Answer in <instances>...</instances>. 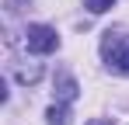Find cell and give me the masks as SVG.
I'll return each instance as SVG.
<instances>
[{
    "label": "cell",
    "mask_w": 129,
    "mask_h": 125,
    "mask_svg": "<svg viewBox=\"0 0 129 125\" xmlns=\"http://www.w3.org/2000/svg\"><path fill=\"white\" fill-rule=\"evenodd\" d=\"M101 56H105L108 70L129 77V35H122V31H105V38H101Z\"/></svg>",
    "instance_id": "6da1fadb"
},
{
    "label": "cell",
    "mask_w": 129,
    "mask_h": 125,
    "mask_svg": "<svg viewBox=\"0 0 129 125\" xmlns=\"http://www.w3.org/2000/svg\"><path fill=\"white\" fill-rule=\"evenodd\" d=\"M24 45H28V52L45 56V52H56V49H59V35H56V28H49V24H28V28H24Z\"/></svg>",
    "instance_id": "7a4b0ae2"
},
{
    "label": "cell",
    "mask_w": 129,
    "mask_h": 125,
    "mask_svg": "<svg viewBox=\"0 0 129 125\" xmlns=\"http://www.w3.org/2000/svg\"><path fill=\"white\" fill-rule=\"evenodd\" d=\"M77 80L70 77V73H56V97H59V104H73L77 101Z\"/></svg>",
    "instance_id": "3957f363"
},
{
    "label": "cell",
    "mask_w": 129,
    "mask_h": 125,
    "mask_svg": "<svg viewBox=\"0 0 129 125\" xmlns=\"http://www.w3.org/2000/svg\"><path fill=\"white\" fill-rule=\"evenodd\" d=\"M14 77H18V83H35L39 77H42V66L39 62H14Z\"/></svg>",
    "instance_id": "277c9868"
},
{
    "label": "cell",
    "mask_w": 129,
    "mask_h": 125,
    "mask_svg": "<svg viewBox=\"0 0 129 125\" xmlns=\"http://www.w3.org/2000/svg\"><path fill=\"white\" fill-rule=\"evenodd\" d=\"M45 118H49V125H70V104H52Z\"/></svg>",
    "instance_id": "5b68a950"
},
{
    "label": "cell",
    "mask_w": 129,
    "mask_h": 125,
    "mask_svg": "<svg viewBox=\"0 0 129 125\" xmlns=\"http://www.w3.org/2000/svg\"><path fill=\"white\" fill-rule=\"evenodd\" d=\"M84 4H87V11H94V14H105V11L115 4V0H84Z\"/></svg>",
    "instance_id": "8992f818"
},
{
    "label": "cell",
    "mask_w": 129,
    "mask_h": 125,
    "mask_svg": "<svg viewBox=\"0 0 129 125\" xmlns=\"http://www.w3.org/2000/svg\"><path fill=\"white\" fill-rule=\"evenodd\" d=\"M87 125H112V122H105V118H94V122H87Z\"/></svg>",
    "instance_id": "52a82bcc"
}]
</instances>
